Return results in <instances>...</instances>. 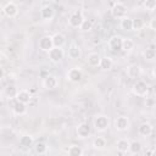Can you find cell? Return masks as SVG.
I'll return each mask as SVG.
<instances>
[{"label": "cell", "instance_id": "cell-1", "mask_svg": "<svg viewBox=\"0 0 156 156\" xmlns=\"http://www.w3.org/2000/svg\"><path fill=\"white\" fill-rule=\"evenodd\" d=\"M126 13H127V6L123 4V2H113L112 4V7H111V15L115 17V18H118V20H122L123 17H126Z\"/></svg>", "mask_w": 156, "mask_h": 156}, {"label": "cell", "instance_id": "cell-2", "mask_svg": "<svg viewBox=\"0 0 156 156\" xmlns=\"http://www.w3.org/2000/svg\"><path fill=\"white\" fill-rule=\"evenodd\" d=\"M110 126V121L108 117L105 115H98L94 118V127L96 130L99 132H105Z\"/></svg>", "mask_w": 156, "mask_h": 156}, {"label": "cell", "instance_id": "cell-3", "mask_svg": "<svg viewBox=\"0 0 156 156\" xmlns=\"http://www.w3.org/2000/svg\"><path fill=\"white\" fill-rule=\"evenodd\" d=\"M84 21V16H83V12L80 10H76L71 13L69 18H68V24L69 27L72 28H79L82 22Z\"/></svg>", "mask_w": 156, "mask_h": 156}, {"label": "cell", "instance_id": "cell-4", "mask_svg": "<svg viewBox=\"0 0 156 156\" xmlns=\"http://www.w3.org/2000/svg\"><path fill=\"white\" fill-rule=\"evenodd\" d=\"M132 91H133V94L136 95V96H145V95L147 94V91H149L147 83L144 82V80H141V79L136 80V82L134 83L133 88H132Z\"/></svg>", "mask_w": 156, "mask_h": 156}, {"label": "cell", "instance_id": "cell-5", "mask_svg": "<svg viewBox=\"0 0 156 156\" xmlns=\"http://www.w3.org/2000/svg\"><path fill=\"white\" fill-rule=\"evenodd\" d=\"M2 12H4V15H5L6 17L12 18V17L17 16V13H18V6H17V4H15L13 1H9V2H6V4L4 5Z\"/></svg>", "mask_w": 156, "mask_h": 156}, {"label": "cell", "instance_id": "cell-6", "mask_svg": "<svg viewBox=\"0 0 156 156\" xmlns=\"http://www.w3.org/2000/svg\"><path fill=\"white\" fill-rule=\"evenodd\" d=\"M130 127V122L126 116H118L115 119V128L119 132H124Z\"/></svg>", "mask_w": 156, "mask_h": 156}, {"label": "cell", "instance_id": "cell-7", "mask_svg": "<svg viewBox=\"0 0 156 156\" xmlns=\"http://www.w3.org/2000/svg\"><path fill=\"white\" fill-rule=\"evenodd\" d=\"M82 78H83V72L78 67H73L67 72V79L72 83H78L82 80Z\"/></svg>", "mask_w": 156, "mask_h": 156}, {"label": "cell", "instance_id": "cell-8", "mask_svg": "<svg viewBox=\"0 0 156 156\" xmlns=\"http://www.w3.org/2000/svg\"><path fill=\"white\" fill-rule=\"evenodd\" d=\"M38 46L41 51L44 52H49L54 46H52V39L50 35H44L39 39V43H38Z\"/></svg>", "mask_w": 156, "mask_h": 156}, {"label": "cell", "instance_id": "cell-9", "mask_svg": "<svg viewBox=\"0 0 156 156\" xmlns=\"http://www.w3.org/2000/svg\"><path fill=\"white\" fill-rule=\"evenodd\" d=\"M48 55H49L50 61L56 63V62H60V61L63 58L65 52H63L62 48H52V49H51V50L48 52Z\"/></svg>", "mask_w": 156, "mask_h": 156}, {"label": "cell", "instance_id": "cell-10", "mask_svg": "<svg viewBox=\"0 0 156 156\" xmlns=\"http://www.w3.org/2000/svg\"><path fill=\"white\" fill-rule=\"evenodd\" d=\"M15 100L18 101V102H22L24 105L30 104V101H32V94L28 90H26V89L18 90L17 94H16V96H15Z\"/></svg>", "mask_w": 156, "mask_h": 156}, {"label": "cell", "instance_id": "cell-11", "mask_svg": "<svg viewBox=\"0 0 156 156\" xmlns=\"http://www.w3.org/2000/svg\"><path fill=\"white\" fill-rule=\"evenodd\" d=\"M76 132H77L78 138L84 139V138H88V136L90 135L91 129H90V126H89L88 123H84V122H83V123H79V124L77 126Z\"/></svg>", "mask_w": 156, "mask_h": 156}, {"label": "cell", "instance_id": "cell-12", "mask_svg": "<svg viewBox=\"0 0 156 156\" xmlns=\"http://www.w3.org/2000/svg\"><path fill=\"white\" fill-rule=\"evenodd\" d=\"M122 40H123V38H121L119 35L111 37L108 40V48L112 51H121L122 50Z\"/></svg>", "mask_w": 156, "mask_h": 156}, {"label": "cell", "instance_id": "cell-13", "mask_svg": "<svg viewBox=\"0 0 156 156\" xmlns=\"http://www.w3.org/2000/svg\"><path fill=\"white\" fill-rule=\"evenodd\" d=\"M127 74L132 79H138L141 76V67L139 65H136V63L130 65V66L127 67Z\"/></svg>", "mask_w": 156, "mask_h": 156}, {"label": "cell", "instance_id": "cell-14", "mask_svg": "<svg viewBox=\"0 0 156 156\" xmlns=\"http://www.w3.org/2000/svg\"><path fill=\"white\" fill-rule=\"evenodd\" d=\"M57 84H58L57 78H56L55 76H51V74L46 76V77L44 78V80H43V85H44V88L48 89V90L55 89V88L57 87Z\"/></svg>", "mask_w": 156, "mask_h": 156}, {"label": "cell", "instance_id": "cell-15", "mask_svg": "<svg viewBox=\"0 0 156 156\" xmlns=\"http://www.w3.org/2000/svg\"><path fill=\"white\" fill-rule=\"evenodd\" d=\"M55 15V10L50 5H45L40 9V17L45 21H50Z\"/></svg>", "mask_w": 156, "mask_h": 156}, {"label": "cell", "instance_id": "cell-16", "mask_svg": "<svg viewBox=\"0 0 156 156\" xmlns=\"http://www.w3.org/2000/svg\"><path fill=\"white\" fill-rule=\"evenodd\" d=\"M68 57L72 60H78L82 56V50L77 44H71L68 48Z\"/></svg>", "mask_w": 156, "mask_h": 156}, {"label": "cell", "instance_id": "cell-17", "mask_svg": "<svg viewBox=\"0 0 156 156\" xmlns=\"http://www.w3.org/2000/svg\"><path fill=\"white\" fill-rule=\"evenodd\" d=\"M11 108H12L13 113L17 115V116H23V115H26V112H27V105H24V104H22V102H18V101H16L15 99H13V105H12Z\"/></svg>", "mask_w": 156, "mask_h": 156}, {"label": "cell", "instance_id": "cell-18", "mask_svg": "<svg viewBox=\"0 0 156 156\" xmlns=\"http://www.w3.org/2000/svg\"><path fill=\"white\" fill-rule=\"evenodd\" d=\"M51 39H52V46H54V48H62V46L65 45V43H66L65 35H63L62 33H60V32L55 33V34L51 37Z\"/></svg>", "mask_w": 156, "mask_h": 156}, {"label": "cell", "instance_id": "cell-19", "mask_svg": "<svg viewBox=\"0 0 156 156\" xmlns=\"http://www.w3.org/2000/svg\"><path fill=\"white\" fill-rule=\"evenodd\" d=\"M138 133L141 136H149L152 133V126L150 123H147V122H144L138 127Z\"/></svg>", "mask_w": 156, "mask_h": 156}, {"label": "cell", "instance_id": "cell-20", "mask_svg": "<svg viewBox=\"0 0 156 156\" xmlns=\"http://www.w3.org/2000/svg\"><path fill=\"white\" fill-rule=\"evenodd\" d=\"M112 66H113V61H112L111 57L105 56V57H101V58H100L99 67H100L101 69H104V71H108V69L112 68Z\"/></svg>", "mask_w": 156, "mask_h": 156}, {"label": "cell", "instance_id": "cell-21", "mask_svg": "<svg viewBox=\"0 0 156 156\" xmlns=\"http://www.w3.org/2000/svg\"><path fill=\"white\" fill-rule=\"evenodd\" d=\"M100 58H101V57L99 56V54H96V52H91V54L88 55V57H87V62H88V65L91 66V67H98L99 63H100Z\"/></svg>", "mask_w": 156, "mask_h": 156}, {"label": "cell", "instance_id": "cell-22", "mask_svg": "<svg viewBox=\"0 0 156 156\" xmlns=\"http://www.w3.org/2000/svg\"><path fill=\"white\" fill-rule=\"evenodd\" d=\"M34 151H35L39 156H44V155L48 152V145H46V143H44V141L37 143V144L34 145Z\"/></svg>", "mask_w": 156, "mask_h": 156}, {"label": "cell", "instance_id": "cell-23", "mask_svg": "<svg viewBox=\"0 0 156 156\" xmlns=\"http://www.w3.org/2000/svg\"><path fill=\"white\" fill-rule=\"evenodd\" d=\"M116 147L119 152H127L129 147V140L128 139H119L116 143Z\"/></svg>", "mask_w": 156, "mask_h": 156}, {"label": "cell", "instance_id": "cell-24", "mask_svg": "<svg viewBox=\"0 0 156 156\" xmlns=\"http://www.w3.org/2000/svg\"><path fill=\"white\" fill-rule=\"evenodd\" d=\"M68 156H83V149L78 145H72L67 150Z\"/></svg>", "mask_w": 156, "mask_h": 156}, {"label": "cell", "instance_id": "cell-25", "mask_svg": "<svg viewBox=\"0 0 156 156\" xmlns=\"http://www.w3.org/2000/svg\"><path fill=\"white\" fill-rule=\"evenodd\" d=\"M119 26H121V28H122L123 30H126V32L133 30V27H132V18H129V17H127V16L121 20Z\"/></svg>", "mask_w": 156, "mask_h": 156}, {"label": "cell", "instance_id": "cell-26", "mask_svg": "<svg viewBox=\"0 0 156 156\" xmlns=\"http://www.w3.org/2000/svg\"><path fill=\"white\" fill-rule=\"evenodd\" d=\"M128 151L130 154H139L141 151V144L136 140H133V141H129V147H128Z\"/></svg>", "mask_w": 156, "mask_h": 156}, {"label": "cell", "instance_id": "cell-27", "mask_svg": "<svg viewBox=\"0 0 156 156\" xmlns=\"http://www.w3.org/2000/svg\"><path fill=\"white\" fill-rule=\"evenodd\" d=\"M20 144H21V146H23V147H30V146L33 145V138H32L30 135H28V134L22 135L21 139H20Z\"/></svg>", "mask_w": 156, "mask_h": 156}, {"label": "cell", "instance_id": "cell-28", "mask_svg": "<svg viewBox=\"0 0 156 156\" xmlns=\"http://www.w3.org/2000/svg\"><path fill=\"white\" fill-rule=\"evenodd\" d=\"M93 146H94L95 149H99V150L105 149V146H106V139L102 138V136H98V138H95L94 141H93Z\"/></svg>", "mask_w": 156, "mask_h": 156}, {"label": "cell", "instance_id": "cell-29", "mask_svg": "<svg viewBox=\"0 0 156 156\" xmlns=\"http://www.w3.org/2000/svg\"><path fill=\"white\" fill-rule=\"evenodd\" d=\"M133 49H134V41H133L132 39L127 38V39H123V40H122V50H124V51H130V50H133Z\"/></svg>", "mask_w": 156, "mask_h": 156}, {"label": "cell", "instance_id": "cell-30", "mask_svg": "<svg viewBox=\"0 0 156 156\" xmlns=\"http://www.w3.org/2000/svg\"><path fill=\"white\" fill-rule=\"evenodd\" d=\"M144 26H145V23H144V21L141 18H134V20H132L133 30H140V29L144 28Z\"/></svg>", "mask_w": 156, "mask_h": 156}, {"label": "cell", "instance_id": "cell-31", "mask_svg": "<svg viewBox=\"0 0 156 156\" xmlns=\"http://www.w3.org/2000/svg\"><path fill=\"white\" fill-rule=\"evenodd\" d=\"M144 57H145L146 60H149V61H152V60L156 57V51H155L154 46H150V48H147V49L144 51Z\"/></svg>", "mask_w": 156, "mask_h": 156}, {"label": "cell", "instance_id": "cell-32", "mask_svg": "<svg viewBox=\"0 0 156 156\" xmlns=\"http://www.w3.org/2000/svg\"><path fill=\"white\" fill-rule=\"evenodd\" d=\"M91 28H93V22H91V20H85V18H84V21L82 22V24H80V27H79V29H80L82 32H89Z\"/></svg>", "mask_w": 156, "mask_h": 156}, {"label": "cell", "instance_id": "cell-33", "mask_svg": "<svg viewBox=\"0 0 156 156\" xmlns=\"http://www.w3.org/2000/svg\"><path fill=\"white\" fill-rule=\"evenodd\" d=\"M17 91H18V90H17V88H16L15 85H9V87L6 88V95H7L9 99H15Z\"/></svg>", "mask_w": 156, "mask_h": 156}, {"label": "cell", "instance_id": "cell-34", "mask_svg": "<svg viewBox=\"0 0 156 156\" xmlns=\"http://www.w3.org/2000/svg\"><path fill=\"white\" fill-rule=\"evenodd\" d=\"M144 7L149 11H154L156 9V1L155 0H146V1H144Z\"/></svg>", "mask_w": 156, "mask_h": 156}, {"label": "cell", "instance_id": "cell-35", "mask_svg": "<svg viewBox=\"0 0 156 156\" xmlns=\"http://www.w3.org/2000/svg\"><path fill=\"white\" fill-rule=\"evenodd\" d=\"M145 105H146V107H154L155 106V100L152 98H146Z\"/></svg>", "mask_w": 156, "mask_h": 156}, {"label": "cell", "instance_id": "cell-36", "mask_svg": "<svg viewBox=\"0 0 156 156\" xmlns=\"http://www.w3.org/2000/svg\"><path fill=\"white\" fill-rule=\"evenodd\" d=\"M149 26H150V29H152V30H155V29H156V18H152V20L150 21V23H149Z\"/></svg>", "mask_w": 156, "mask_h": 156}, {"label": "cell", "instance_id": "cell-37", "mask_svg": "<svg viewBox=\"0 0 156 156\" xmlns=\"http://www.w3.org/2000/svg\"><path fill=\"white\" fill-rule=\"evenodd\" d=\"M4 77H5V71H4V68L0 66V82L4 79Z\"/></svg>", "mask_w": 156, "mask_h": 156}, {"label": "cell", "instance_id": "cell-38", "mask_svg": "<svg viewBox=\"0 0 156 156\" xmlns=\"http://www.w3.org/2000/svg\"><path fill=\"white\" fill-rule=\"evenodd\" d=\"M130 156H140L139 154H130Z\"/></svg>", "mask_w": 156, "mask_h": 156}, {"label": "cell", "instance_id": "cell-39", "mask_svg": "<svg viewBox=\"0 0 156 156\" xmlns=\"http://www.w3.org/2000/svg\"><path fill=\"white\" fill-rule=\"evenodd\" d=\"M1 100H2V94H1V91H0V102H1Z\"/></svg>", "mask_w": 156, "mask_h": 156}]
</instances>
